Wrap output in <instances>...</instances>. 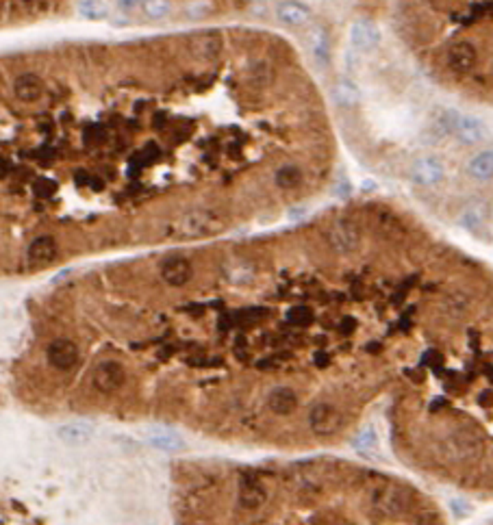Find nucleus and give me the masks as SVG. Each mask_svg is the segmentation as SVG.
Here are the masks:
<instances>
[{
  "label": "nucleus",
  "instance_id": "3",
  "mask_svg": "<svg viewBox=\"0 0 493 525\" xmlns=\"http://www.w3.org/2000/svg\"><path fill=\"white\" fill-rule=\"evenodd\" d=\"M91 382H94V389L96 391H101L105 395H111L117 389L124 387L126 369H124L122 362H117V360H103L101 365H96Z\"/></svg>",
  "mask_w": 493,
  "mask_h": 525
},
{
  "label": "nucleus",
  "instance_id": "19",
  "mask_svg": "<svg viewBox=\"0 0 493 525\" xmlns=\"http://www.w3.org/2000/svg\"><path fill=\"white\" fill-rule=\"evenodd\" d=\"M91 434H94V428L83 421H72V423H66V426L59 428V436H61V441H66V443H83Z\"/></svg>",
  "mask_w": 493,
  "mask_h": 525
},
{
  "label": "nucleus",
  "instance_id": "7",
  "mask_svg": "<svg viewBox=\"0 0 493 525\" xmlns=\"http://www.w3.org/2000/svg\"><path fill=\"white\" fill-rule=\"evenodd\" d=\"M159 272H161L163 282H165V285H170V287H183V285H187V282L193 278V265H191V260L185 258V256H181V254H172V256H168V258L161 262Z\"/></svg>",
  "mask_w": 493,
  "mask_h": 525
},
{
  "label": "nucleus",
  "instance_id": "15",
  "mask_svg": "<svg viewBox=\"0 0 493 525\" xmlns=\"http://www.w3.org/2000/svg\"><path fill=\"white\" fill-rule=\"evenodd\" d=\"M461 224L469 232L487 237L489 228H487V209H485V205H480V202H469V205L465 207V211H463Z\"/></svg>",
  "mask_w": 493,
  "mask_h": 525
},
{
  "label": "nucleus",
  "instance_id": "24",
  "mask_svg": "<svg viewBox=\"0 0 493 525\" xmlns=\"http://www.w3.org/2000/svg\"><path fill=\"white\" fill-rule=\"evenodd\" d=\"M213 7H215V3H211V0H207V3L205 0H198V3H189L185 7V13L193 20H200V17L209 15L213 11Z\"/></svg>",
  "mask_w": 493,
  "mask_h": 525
},
{
  "label": "nucleus",
  "instance_id": "1",
  "mask_svg": "<svg viewBox=\"0 0 493 525\" xmlns=\"http://www.w3.org/2000/svg\"><path fill=\"white\" fill-rule=\"evenodd\" d=\"M226 228V219L220 211L215 209H193L183 215L179 230L183 237L198 239V237H211L218 235Z\"/></svg>",
  "mask_w": 493,
  "mask_h": 525
},
{
  "label": "nucleus",
  "instance_id": "20",
  "mask_svg": "<svg viewBox=\"0 0 493 525\" xmlns=\"http://www.w3.org/2000/svg\"><path fill=\"white\" fill-rule=\"evenodd\" d=\"M274 183L281 189H293L302 183V172L298 165H283V168H279V172H276Z\"/></svg>",
  "mask_w": 493,
  "mask_h": 525
},
{
  "label": "nucleus",
  "instance_id": "9",
  "mask_svg": "<svg viewBox=\"0 0 493 525\" xmlns=\"http://www.w3.org/2000/svg\"><path fill=\"white\" fill-rule=\"evenodd\" d=\"M328 241L337 252H352L354 248L359 246L361 235H359V228L354 226L352 221L344 219V221H337V224L330 228Z\"/></svg>",
  "mask_w": 493,
  "mask_h": 525
},
{
  "label": "nucleus",
  "instance_id": "11",
  "mask_svg": "<svg viewBox=\"0 0 493 525\" xmlns=\"http://www.w3.org/2000/svg\"><path fill=\"white\" fill-rule=\"evenodd\" d=\"M59 254V244L57 239L50 237V235H42L31 241V246L27 250V258L29 262H33V265H48V262H52Z\"/></svg>",
  "mask_w": 493,
  "mask_h": 525
},
{
  "label": "nucleus",
  "instance_id": "21",
  "mask_svg": "<svg viewBox=\"0 0 493 525\" xmlns=\"http://www.w3.org/2000/svg\"><path fill=\"white\" fill-rule=\"evenodd\" d=\"M334 98H337L341 105H354L359 100V89L352 83H348V80H339V83L334 85Z\"/></svg>",
  "mask_w": 493,
  "mask_h": 525
},
{
  "label": "nucleus",
  "instance_id": "2",
  "mask_svg": "<svg viewBox=\"0 0 493 525\" xmlns=\"http://www.w3.org/2000/svg\"><path fill=\"white\" fill-rule=\"evenodd\" d=\"M309 428L315 436H332L344 428V413L330 401H320L309 411Z\"/></svg>",
  "mask_w": 493,
  "mask_h": 525
},
{
  "label": "nucleus",
  "instance_id": "4",
  "mask_svg": "<svg viewBox=\"0 0 493 525\" xmlns=\"http://www.w3.org/2000/svg\"><path fill=\"white\" fill-rule=\"evenodd\" d=\"M46 358L50 362V367H54L57 371H70L72 367H76L81 352H78V346L72 339L59 337L50 341V346L46 350Z\"/></svg>",
  "mask_w": 493,
  "mask_h": 525
},
{
  "label": "nucleus",
  "instance_id": "5",
  "mask_svg": "<svg viewBox=\"0 0 493 525\" xmlns=\"http://www.w3.org/2000/svg\"><path fill=\"white\" fill-rule=\"evenodd\" d=\"M476 64H478V50L471 42L461 39V42L450 44V48L446 52V66L455 74H461V76L469 74Z\"/></svg>",
  "mask_w": 493,
  "mask_h": 525
},
{
  "label": "nucleus",
  "instance_id": "18",
  "mask_svg": "<svg viewBox=\"0 0 493 525\" xmlns=\"http://www.w3.org/2000/svg\"><path fill=\"white\" fill-rule=\"evenodd\" d=\"M467 174L474 180L493 178V150H483L476 156H471L467 163Z\"/></svg>",
  "mask_w": 493,
  "mask_h": 525
},
{
  "label": "nucleus",
  "instance_id": "25",
  "mask_svg": "<svg viewBox=\"0 0 493 525\" xmlns=\"http://www.w3.org/2000/svg\"><path fill=\"white\" fill-rule=\"evenodd\" d=\"M117 7H122V9H128V7H135V3H117Z\"/></svg>",
  "mask_w": 493,
  "mask_h": 525
},
{
  "label": "nucleus",
  "instance_id": "6",
  "mask_svg": "<svg viewBox=\"0 0 493 525\" xmlns=\"http://www.w3.org/2000/svg\"><path fill=\"white\" fill-rule=\"evenodd\" d=\"M452 135H457L467 146H476V144H483V141L489 139V128H487V124L483 122V119H478L476 115L457 113Z\"/></svg>",
  "mask_w": 493,
  "mask_h": 525
},
{
  "label": "nucleus",
  "instance_id": "14",
  "mask_svg": "<svg viewBox=\"0 0 493 525\" xmlns=\"http://www.w3.org/2000/svg\"><path fill=\"white\" fill-rule=\"evenodd\" d=\"M189 48L196 59H215L222 50V37L218 33H200L191 39Z\"/></svg>",
  "mask_w": 493,
  "mask_h": 525
},
{
  "label": "nucleus",
  "instance_id": "8",
  "mask_svg": "<svg viewBox=\"0 0 493 525\" xmlns=\"http://www.w3.org/2000/svg\"><path fill=\"white\" fill-rule=\"evenodd\" d=\"M411 178L422 187H435L443 180V165L435 156H422L413 163Z\"/></svg>",
  "mask_w": 493,
  "mask_h": 525
},
{
  "label": "nucleus",
  "instance_id": "13",
  "mask_svg": "<svg viewBox=\"0 0 493 525\" xmlns=\"http://www.w3.org/2000/svg\"><path fill=\"white\" fill-rule=\"evenodd\" d=\"M267 408L274 415L287 417L298 408V395H295V391L291 387H276L267 395Z\"/></svg>",
  "mask_w": 493,
  "mask_h": 525
},
{
  "label": "nucleus",
  "instance_id": "23",
  "mask_svg": "<svg viewBox=\"0 0 493 525\" xmlns=\"http://www.w3.org/2000/svg\"><path fill=\"white\" fill-rule=\"evenodd\" d=\"M78 13H81L83 17L98 20V17H105L109 13V9L103 3H91V0H87V3H78Z\"/></svg>",
  "mask_w": 493,
  "mask_h": 525
},
{
  "label": "nucleus",
  "instance_id": "10",
  "mask_svg": "<svg viewBox=\"0 0 493 525\" xmlns=\"http://www.w3.org/2000/svg\"><path fill=\"white\" fill-rule=\"evenodd\" d=\"M348 39H350V44L354 48L367 50V48H374L381 42V31L376 29V24L367 22V20H357V22L350 24Z\"/></svg>",
  "mask_w": 493,
  "mask_h": 525
},
{
  "label": "nucleus",
  "instance_id": "17",
  "mask_svg": "<svg viewBox=\"0 0 493 525\" xmlns=\"http://www.w3.org/2000/svg\"><path fill=\"white\" fill-rule=\"evenodd\" d=\"M309 48L320 66H326L330 61V39L324 27H313L309 31Z\"/></svg>",
  "mask_w": 493,
  "mask_h": 525
},
{
  "label": "nucleus",
  "instance_id": "22",
  "mask_svg": "<svg viewBox=\"0 0 493 525\" xmlns=\"http://www.w3.org/2000/svg\"><path fill=\"white\" fill-rule=\"evenodd\" d=\"M170 3L168 0H146V3H142V9H144V13L148 15V17H152V20H159V17H163V15H168L170 13Z\"/></svg>",
  "mask_w": 493,
  "mask_h": 525
},
{
  "label": "nucleus",
  "instance_id": "16",
  "mask_svg": "<svg viewBox=\"0 0 493 525\" xmlns=\"http://www.w3.org/2000/svg\"><path fill=\"white\" fill-rule=\"evenodd\" d=\"M276 15L287 27H304L311 17V9L302 3H281L276 7Z\"/></svg>",
  "mask_w": 493,
  "mask_h": 525
},
{
  "label": "nucleus",
  "instance_id": "12",
  "mask_svg": "<svg viewBox=\"0 0 493 525\" xmlns=\"http://www.w3.org/2000/svg\"><path fill=\"white\" fill-rule=\"evenodd\" d=\"M13 94L17 100H22V103H37L39 98L44 94V83L42 78L33 72H24L15 76L13 80Z\"/></svg>",
  "mask_w": 493,
  "mask_h": 525
}]
</instances>
